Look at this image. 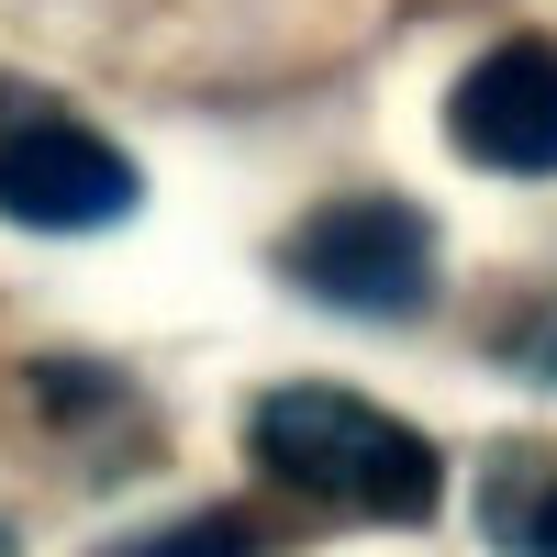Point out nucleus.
<instances>
[{"instance_id": "obj_1", "label": "nucleus", "mask_w": 557, "mask_h": 557, "mask_svg": "<svg viewBox=\"0 0 557 557\" xmlns=\"http://www.w3.org/2000/svg\"><path fill=\"white\" fill-rule=\"evenodd\" d=\"M246 435H257V469H278L290 491H323V502H346V513L368 524H424L435 513V446L401 424V412L380 401H357V391H323V380H290V391H268L246 412Z\"/></svg>"}, {"instance_id": "obj_2", "label": "nucleus", "mask_w": 557, "mask_h": 557, "mask_svg": "<svg viewBox=\"0 0 557 557\" xmlns=\"http://www.w3.org/2000/svg\"><path fill=\"white\" fill-rule=\"evenodd\" d=\"M278 278L312 290L323 312H368V323H401L435 301V223L412 201H323L312 223L278 235Z\"/></svg>"}, {"instance_id": "obj_3", "label": "nucleus", "mask_w": 557, "mask_h": 557, "mask_svg": "<svg viewBox=\"0 0 557 557\" xmlns=\"http://www.w3.org/2000/svg\"><path fill=\"white\" fill-rule=\"evenodd\" d=\"M146 201L134 190V157L89 123H12L0 134V223L23 235H112V223Z\"/></svg>"}, {"instance_id": "obj_4", "label": "nucleus", "mask_w": 557, "mask_h": 557, "mask_svg": "<svg viewBox=\"0 0 557 557\" xmlns=\"http://www.w3.org/2000/svg\"><path fill=\"white\" fill-rule=\"evenodd\" d=\"M446 146L491 178H557V45H491L446 89Z\"/></svg>"}, {"instance_id": "obj_5", "label": "nucleus", "mask_w": 557, "mask_h": 557, "mask_svg": "<svg viewBox=\"0 0 557 557\" xmlns=\"http://www.w3.org/2000/svg\"><path fill=\"white\" fill-rule=\"evenodd\" d=\"M112 557H257V535L235 513H190V524H157V535H123Z\"/></svg>"}, {"instance_id": "obj_6", "label": "nucleus", "mask_w": 557, "mask_h": 557, "mask_svg": "<svg viewBox=\"0 0 557 557\" xmlns=\"http://www.w3.org/2000/svg\"><path fill=\"white\" fill-rule=\"evenodd\" d=\"M524 557H557V480L535 491V513H524Z\"/></svg>"}, {"instance_id": "obj_7", "label": "nucleus", "mask_w": 557, "mask_h": 557, "mask_svg": "<svg viewBox=\"0 0 557 557\" xmlns=\"http://www.w3.org/2000/svg\"><path fill=\"white\" fill-rule=\"evenodd\" d=\"M513 357H524V368H546V380H557V312H546V323H524V335H513Z\"/></svg>"}, {"instance_id": "obj_8", "label": "nucleus", "mask_w": 557, "mask_h": 557, "mask_svg": "<svg viewBox=\"0 0 557 557\" xmlns=\"http://www.w3.org/2000/svg\"><path fill=\"white\" fill-rule=\"evenodd\" d=\"M0 557H12V524H0Z\"/></svg>"}]
</instances>
